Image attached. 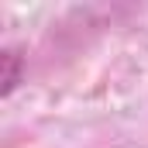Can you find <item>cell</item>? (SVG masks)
Instances as JSON below:
<instances>
[{
	"label": "cell",
	"instance_id": "cell-1",
	"mask_svg": "<svg viewBox=\"0 0 148 148\" xmlns=\"http://www.w3.org/2000/svg\"><path fill=\"white\" fill-rule=\"evenodd\" d=\"M21 76H24V59L14 52V48H3L0 55V97H10L17 86H21Z\"/></svg>",
	"mask_w": 148,
	"mask_h": 148
}]
</instances>
